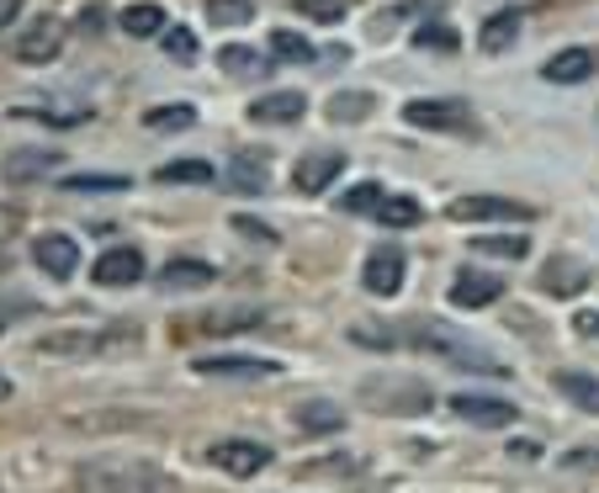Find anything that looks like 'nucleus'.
Wrapping results in <instances>:
<instances>
[{
    "instance_id": "obj_1",
    "label": "nucleus",
    "mask_w": 599,
    "mask_h": 493,
    "mask_svg": "<svg viewBox=\"0 0 599 493\" xmlns=\"http://www.w3.org/2000/svg\"><path fill=\"white\" fill-rule=\"evenodd\" d=\"M420 345L430 350V356H441V361H451V367H467V371H488V377H504V361L499 356H488L473 335H456V329H446V324H420Z\"/></svg>"
},
{
    "instance_id": "obj_2",
    "label": "nucleus",
    "mask_w": 599,
    "mask_h": 493,
    "mask_svg": "<svg viewBox=\"0 0 599 493\" xmlns=\"http://www.w3.org/2000/svg\"><path fill=\"white\" fill-rule=\"evenodd\" d=\"M90 483L107 493H170V478L149 462H101L90 472Z\"/></svg>"
},
{
    "instance_id": "obj_3",
    "label": "nucleus",
    "mask_w": 599,
    "mask_h": 493,
    "mask_svg": "<svg viewBox=\"0 0 599 493\" xmlns=\"http://www.w3.org/2000/svg\"><path fill=\"white\" fill-rule=\"evenodd\" d=\"M446 217H456V223H531L536 213L525 202H510V197H456Z\"/></svg>"
},
{
    "instance_id": "obj_4",
    "label": "nucleus",
    "mask_w": 599,
    "mask_h": 493,
    "mask_svg": "<svg viewBox=\"0 0 599 493\" xmlns=\"http://www.w3.org/2000/svg\"><path fill=\"white\" fill-rule=\"evenodd\" d=\"M360 403H366V408H382V414H424V408H430V388L403 382V377H398V382H382V388L366 382V388H360Z\"/></svg>"
},
{
    "instance_id": "obj_5",
    "label": "nucleus",
    "mask_w": 599,
    "mask_h": 493,
    "mask_svg": "<svg viewBox=\"0 0 599 493\" xmlns=\"http://www.w3.org/2000/svg\"><path fill=\"white\" fill-rule=\"evenodd\" d=\"M11 54L22 64H54L64 54V22L59 16H37V22L11 43Z\"/></svg>"
},
{
    "instance_id": "obj_6",
    "label": "nucleus",
    "mask_w": 599,
    "mask_h": 493,
    "mask_svg": "<svg viewBox=\"0 0 599 493\" xmlns=\"http://www.w3.org/2000/svg\"><path fill=\"white\" fill-rule=\"evenodd\" d=\"M403 123L430 127V133H467L473 112H467V101H409L403 107Z\"/></svg>"
},
{
    "instance_id": "obj_7",
    "label": "nucleus",
    "mask_w": 599,
    "mask_h": 493,
    "mask_svg": "<svg viewBox=\"0 0 599 493\" xmlns=\"http://www.w3.org/2000/svg\"><path fill=\"white\" fill-rule=\"evenodd\" d=\"M208 462L223 467L229 478H255V472L270 467V446H260V440H218L208 451Z\"/></svg>"
},
{
    "instance_id": "obj_8",
    "label": "nucleus",
    "mask_w": 599,
    "mask_h": 493,
    "mask_svg": "<svg viewBox=\"0 0 599 493\" xmlns=\"http://www.w3.org/2000/svg\"><path fill=\"white\" fill-rule=\"evenodd\" d=\"M589 281H595V266H589L584 255H552V260L541 266V287H546L552 298H578Z\"/></svg>"
},
{
    "instance_id": "obj_9",
    "label": "nucleus",
    "mask_w": 599,
    "mask_h": 493,
    "mask_svg": "<svg viewBox=\"0 0 599 493\" xmlns=\"http://www.w3.org/2000/svg\"><path fill=\"white\" fill-rule=\"evenodd\" d=\"M32 260H37V271L48 281H69L80 271V245H75L69 234H43V239L32 245Z\"/></svg>"
},
{
    "instance_id": "obj_10",
    "label": "nucleus",
    "mask_w": 599,
    "mask_h": 493,
    "mask_svg": "<svg viewBox=\"0 0 599 493\" xmlns=\"http://www.w3.org/2000/svg\"><path fill=\"white\" fill-rule=\"evenodd\" d=\"M360 281H366V292L371 298H392L398 287H403V249L398 245H382L366 255V266H360Z\"/></svg>"
},
{
    "instance_id": "obj_11",
    "label": "nucleus",
    "mask_w": 599,
    "mask_h": 493,
    "mask_svg": "<svg viewBox=\"0 0 599 493\" xmlns=\"http://www.w3.org/2000/svg\"><path fill=\"white\" fill-rule=\"evenodd\" d=\"M451 414H456V419H467V425H488V430L514 425V403L482 399V393H456V399H451Z\"/></svg>"
},
{
    "instance_id": "obj_12",
    "label": "nucleus",
    "mask_w": 599,
    "mask_h": 493,
    "mask_svg": "<svg viewBox=\"0 0 599 493\" xmlns=\"http://www.w3.org/2000/svg\"><path fill=\"white\" fill-rule=\"evenodd\" d=\"M90 281L96 287H133V281H144V255L138 249H107L90 266Z\"/></svg>"
},
{
    "instance_id": "obj_13",
    "label": "nucleus",
    "mask_w": 599,
    "mask_h": 493,
    "mask_svg": "<svg viewBox=\"0 0 599 493\" xmlns=\"http://www.w3.org/2000/svg\"><path fill=\"white\" fill-rule=\"evenodd\" d=\"M191 371H197V377H249V382H255V377H276L281 367L266 361V356H197Z\"/></svg>"
},
{
    "instance_id": "obj_14",
    "label": "nucleus",
    "mask_w": 599,
    "mask_h": 493,
    "mask_svg": "<svg viewBox=\"0 0 599 493\" xmlns=\"http://www.w3.org/2000/svg\"><path fill=\"white\" fill-rule=\"evenodd\" d=\"M340 170H345V155H340V149H319V155L298 159V170H292V186H298L302 197H319V191H324V186H330Z\"/></svg>"
},
{
    "instance_id": "obj_15",
    "label": "nucleus",
    "mask_w": 599,
    "mask_h": 493,
    "mask_svg": "<svg viewBox=\"0 0 599 493\" xmlns=\"http://www.w3.org/2000/svg\"><path fill=\"white\" fill-rule=\"evenodd\" d=\"M493 298H504V277H493V271H462L451 281V303L456 309H488Z\"/></svg>"
},
{
    "instance_id": "obj_16",
    "label": "nucleus",
    "mask_w": 599,
    "mask_h": 493,
    "mask_svg": "<svg viewBox=\"0 0 599 493\" xmlns=\"http://www.w3.org/2000/svg\"><path fill=\"white\" fill-rule=\"evenodd\" d=\"M218 69L223 75H234V80H270V59L266 54H255V48H244V43H223L218 48Z\"/></svg>"
},
{
    "instance_id": "obj_17",
    "label": "nucleus",
    "mask_w": 599,
    "mask_h": 493,
    "mask_svg": "<svg viewBox=\"0 0 599 493\" xmlns=\"http://www.w3.org/2000/svg\"><path fill=\"white\" fill-rule=\"evenodd\" d=\"M552 86H578V80H589L595 75V54L589 48H563V54H552L546 69H541Z\"/></svg>"
},
{
    "instance_id": "obj_18",
    "label": "nucleus",
    "mask_w": 599,
    "mask_h": 493,
    "mask_svg": "<svg viewBox=\"0 0 599 493\" xmlns=\"http://www.w3.org/2000/svg\"><path fill=\"white\" fill-rule=\"evenodd\" d=\"M302 112H308L302 91H270V96H260V101L249 107V117H255V123H298Z\"/></svg>"
},
{
    "instance_id": "obj_19",
    "label": "nucleus",
    "mask_w": 599,
    "mask_h": 493,
    "mask_svg": "<svg viewBox=\"0 0 599 493\" xmlns=\"http://www.w3.org/2000/svg\"><path fill=\"white\" fill-rule=\"evenodd\" d=\"M16 123H48V127H80L90 123V107H59V101H43V107H11Z\"/></svg>"
},
{
    "instance_id": "obj_20",
    "label": "nucleus",
    "mask_w": 599,
    "mask_h": 493,
    "mask_svg": "<svg viewBox=\"0 0 599 493\" xmlns=\"http://www.w3.org/2000/svg\"><path fill=\"white\" fill-rule=\"evenodd\" d=\"M266 313L255 309V303H234V309H208L197 324L208 329V335H234V329H255Z\"/></svg>"
},
{
    "instance_id": "obj_21",
    "label": "nucleus",
    "mask_w": 599,
    "mask_h": 493,
    "mask_svg": "<svg viewBox=\"0 0 599 493\" xmlns=\"http://www.w3.org/2000/svg\"><path fill=\"white\" fill-rule=\"evenodd\" d=\"M292 425L302 435H334L345 425V414H340V403L330 399H313V403H298V414H292Z\"/></svg>"
},
{
    "instance_id": "obj_22",
    "label": "nucleus",
    "mask_w": 599,
    "mask_h": 493,
    "mask_svg": "<svg viewBox=\"0 0 599 493\" xmlns=\"http://www.w3.org/2000/svg\"><path fill=\"white\" fill-rule=\"evenodd\" d=\"M552 382H557V393H563L568 403H578V408L599 414V377H584V371H557Z\"/></svg>"
},
{
    "instance_id": "obj_23",
    "label": "nucleus",
    "mask_w": 599,
    "mask_h": 493,
    "mask_svg": "<svg viewBox=\"0 0 599 493\" xmlns=\"http://www.w3.org/2000/svg\"><path fill=\"white\" fill-rule=\"evenodd\" d=\"M514 37H520V11H493V16L482 22V32H478V43L488 48V54H504Z\"/></svg>"
},
{
    "instance_id": "obj_24",
    "label": "nucleus",
    "mask_w": 599,
    "mask_h": 493,
    "mask_svg": "<svg viewBox=\"0 0 599 493\" xmlns=\"http://www.w3.org/2000/svg\"><path fill=\"white\" fill-rule=\"evenodd\" d=\"M371 107H377L371 91H334L324 112H330V123H360V117H371Z\"/></svg>"
},
{
    "instance_id": "obj_25",
    "label": "nucleus",
    "mask_w": 599,
    "mask_h": 493,
    "mask_svg": "<svg viewBox=\"0 0 599 493\" xmlns=\"http://www.w3.org/2000/svg\"><path fill=\"white\" fill-rule=\"evenodd\" d=\"M208 281H212L208 260H170V266L159 271V287H165V292H180V287H208Z\"/></svg>"
},
{
    "instance_id": "obj_26",
    "label": "nucleus",
    "mask_w": 599,
    "mask_h": 493,
    "mask_svg": "<svg viewBox=\"0 0 599 493\" xmlns=\"http://www.w3.org/2000/svg\"><path fill=\"white\" fill-rule=\"evenodd\" d=\"M122 32H127V37H154V32H165V5H154V0L127 5V11H122Z\"/></svg>"
},
{
    "instance_id": "obj_27",
    "label": "nucleus",
    "mask_w": 599,
    "mask_h": 493,
    "mask_svg": "<svg viewBox=\"0 0 599 493\" xmlns=\"http://www.w3.org/2000/svg\"><path fill=\"white\" fill-rule=\"evenodd\" d=\"M54 165H64V155H54V149H16L5 159V176L11 181H32L37 170H54Z\"/></svg>"
},
{
    "instance_id": "obj_28",
    "label": "nucleus",
    "mask_w": 599,
    "mask_h": 493,
    "mask_svg": "<svg viewBox=\"0 0 599 493\" xmlns=\"http://www.w3.org/2000/svg\"><path fill=\"white\" fill-rule=\"evenodd\" d=\"M223 186H229V191H240V197H260V191H266V170H260V159L240 155L234 165H229Z\"/></svg>"
},
{
    "instance_id": "obj_29",
    "label": "nucleus",
    "mask_w": 599,
    "mask_h": 493,
    "mask_svg": "<svg viewBox=\"0 0 599 493\" xmlns=\"http://www.w3.org/2000/svg\"><path fill=\"white\" fill-rule=\"evenodd\" d=\"M159 181L165 186H212V165L208 159H170V165H159Z\"/></svg>"
},
{
    "instance_id": "obj_30",
    "label": "nucleus",
    "mask_w": 599,
    "mask_h": 493,
    "mask_svg": "<svg viewBox=\"0 0 599 493\" xmlns=\"http://www.w3.org/2000/svg\"><path fill=\"white\" fill-rule=\"evenodd\" d=\"M270 54H276V59H287V64H313V59H319V48H313L302 32H287V27L270 32Z\"/></svg>"
},
{
    "instance_id": "obj_31",
    "label": "nucleus",
    "mask_w": 599,
    "mask_h": 493,
    "mask_svg": "<svg viewBox=\"0 0 599 493\" xmlns=\"http://www.w3.org/2000/svg\"><path fill=\"white\" fill-rule=\"evenodd\" d=\"M473 255H493V260H520V255H531V245H525L520 234H482V239H473Z\"/></svg>"
},
{
    "instance_id": "obj_32",
    "label": "nucleus",
    "mask_w": 599,
    "mask_h": 493,
    "mask_svg": "<svg viewBox=\"0 0 599 493\" xmlns=\"http://www.w3.org/2000/svg\"><path fill=\"white\" fill-rule=\"evenodd\" d=\"M371 217H382L388 228H414L424 213H420V202H414V197H382V208H377Z\"/></svg>"
},
{
    "instance_id": "obj_33",
    "label": "nucleus",
    "mask_w": 599,
    "mask_h": 493,
    "mask_svg": "<svg viewBox=\"0 0 599 493\" xmlns=\"http://www.w3.org/2000/svg\"><path fill=\"white\" fill-rule=\"evenodd\" d=\"M382 208V186L377 181H360V186H351L345 197H340V213H356V217H371Z\"/></svg>"
},
{
    "instance_id": "obj_34",
    "label": "nucleus",
    "mask_w": 599,
    "mask_h": 493,
    "mask_svg": "<svg viewBox=\"0 0 599 493\" xmlns=\"http://www.w3.org/2000/svg\"><path fill=\"white\" fill-rule=\"evenodd\" d=\"M191 123H197V107H154L144 117V127H154V133H186Z\"/></svg>"
},
{
    "instance_id": "obj_35",
    "label": "nucleus",
    "mask_w": 599,
    "mask_h": 493,
    "mask_svg": "<svg viewBox=\"0 0 599 493\" xmlns=\"http://www.w3.org/2000/svg\"><path fill=\"white\" fill-rule=\"evenodd\" d=\"M255 16V5L249 0H208V22L212 27H244Z\"/></svg>"
},
{
    "instance_id": "obj_36",
    "label": "nucleus",
    "mask_w": 599,
    "mask_h": 493,
    "mask_svg": "<svg viewBox=\"0 0 599 493\" xmlns=\"http://www.w3.org/2000/svg\"><path fill=\"white\" fill-rule=\"evenodd\" d=\"M64 191H127V176H64Z\"/></svg>"
},
{
    "instance_id": "obj_37",
    "label": "nucleus",
    "mask_w": 599,
    "mask_h": 493,
    "mask_svg": "<svg viewBox=\"0 0 599 493\" xmlns=\"http://www.w3.org/2000/svg\"><path fill=\"white\" fill-rule=\"evenodd\" d=\"M165 54H170L176 64H197V37H191L186 27H170L165 32Z\"/></svg>"
},
{
    "instance_id": "obj_38",
    "label": "nucleus",
    "mask_w": 599,
    "mask_h": 493,
    "mask_svg": "<svg viewBox=\"0 0 599 493\" xmlns=\"http://www.w3.org/2000/svg\"><path fill=\"white\" fill-rule=\"evenodd\" d=\"M414 43H420V48H435V54H451V48H456V32H451L446 22H435V27L414 32Z\"/></svg>"
},
{
    "instance_id": "obj_39",
    "label": "nucleus",
    "mask_w": 599,
    "mask_h": 493,
    "mask_svg": "<svg viewBox=\"0 0 599 493\" xmlns=\"http://www.w3.org/2000/svg\"><path fill=\"white\" fill-rule=\"evenodd\" d=\"M298 11H308L313 22H340L345 16V0H292Z\"/></svg>"
},
{
    "instance_id": "obj_40",
    "label": "nucleus",
    "mask_w": 599,
    "mask_h": 493,
    "mask_svg": "<svg viewBox=\"0 0 599 493\" xmlns=\"http://www.w3.org/2000/svg\"><path fill=\"white\" fill-rule=\"evenodd\" d=\"M351 339H356V345H366V350H392V329H377V324H356V329H351Z\"/></svg>"
},
{
    "instance_id": "obj_41",
    "label": "nucleus",
    "mask_w": 599,
    "mask_h": 493,
    "mask_svg": "<svg viewBox=\"0 0 599 493\" xmlns=\"http://www.w3.org/2000/svg\"><path fill=\"white\" fill-rule=\"evenodd\" d=\"M234 228H240V234H249V239H266V245L276 239V234H270L266 223H255V217H234Z\"/></svg>"
},
{
    "instance_id": "obj_42",
    "label": "nucleus",
    "mask_w": 599,
    "mask_h": 493,
    "mask_svg": "<svg viewBox=\"0 0 599 493\" xmlns=\"http://www.w3.org/2000/svg\"><path fill=\"white\" fill-rule=\"evenodd\" d=\"M573 329H578V335H589V339H599V313H573Z\"/></svg>"
},
{
    "instance_id": "obj_43",
    "label": "nucleus",
    "mask_w": 599,
    "mask_h": 493,
    "mask_svg": "<svg viewBox=\"0 0 599 493\" xmlns=\"http://www.w3.org/2000/svg\"><path fill=\"white\" fill-rule=\"evenodd\" d=\"M16 11H22V0H0V27H5V22H16Z\"/></svg>"
},
{
    "instance_id": "obj_44",
    "label": "nucleus",
    "mask_w": 599,
    "mask_h": 493,
    "mask_svg": "<svg viewBox=\"0 0 599 493\" xmlns=\"http://www.w3.org/2000/svg\"><path fill=\"white\" fill-rule=\"evenodd\" d=\"M0 329H5V309H0Z\"/></svg>"
}]
</instances>
